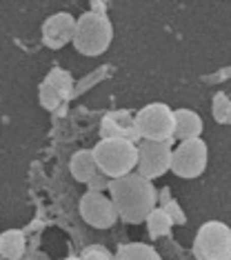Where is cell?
Here are the masks:
<instances>
[{
  "mask_svg": "<svg viewBox=\"0 0 231 260\" xmlns=\"http://www.w3.org/2000/svg\"><path fill=\"white\" fill-rule=\"evenodd\" d=\"M111 203L116 207V214L124 222H142L149 211L156 207V189L151 180L142 178L138 174H127L120 178H111L109 182Z\"/></svg>",
  "mask_w": 231,
  "mask_h": 260,
  "instance_id": "6da1fadb",
  "label": "cell"
},
{
  "mask_svg": "<svg viewBox=\"0 0 231 260\" xmlns=\"http://www.w3.org/2000/svg\"><path fill=\"white\" fill-rule=\"evenodd\" d=\"M111 38H114V29H111L107 16L100 11H87L76 20V31L71 43L82 56H100L109 49Z\"/></svg>",
  "mask_w": 231,
  "mask_h": 260,
  "instance_id": "7a4b0ae2",
  "label": "cell"
},
{
  "mask_svg": "<svg viewBox=\"0 0 231 260\" xmlns=\"http://www.w3.org/2000/svg\"><path fill=\"white\" fill-rule=\"evenodd\" d=\"M93 158H96L98 171H103L109 178H120L136 169V158H138V147L122 138H103L93 147Z\"/></svg>",
  "mask_w": 231,
  "mask_h": 260,
  "instance_id": "3957f363",
  "label": "cell"
},
{
  "mask_svg": "<svg viewBox=\"0 0 231 260\" xmlns=\"http://www.w3.org/2000/svg\"><path fill=\"white\" fill-rule=\"evenodd\" d=\"M136 129L140 140L174 138V109L164 103H151L136 114Z\"/></svg>",
  "mask_w": 231,
  "mask_h": 260,
  "instance_id": "277c9868",
  "label": "cell"
},
{
  "mask_svg": "<svg viewBox=\"0 0 231 260\" xmlns=\"http://www.w3.org/2000/svg\"><path fill=\"white\" fill-rule=\"evenodd\" d=\"M193 253L198 260H220L231 253V229L220 220H209L195 234Z\"/></svg>",
  "mask_w": 231,
  "mask_h": 260,
  "instance_id": "5b68a950",
  "label": "cell"
},
{
  "mask_svg": "<svg viewBox=\"0 0 231 260\" xmlns=\"http://www.w3.org/2000/svg\"><path fill=\"white\" fill-rule=\"evenodd\" d=\"M209 162V149L203 138L182 140L171 151V171L180 178H198L207 169Z\"/></svg>",
  "mask_w": 231,
  "mask_h": 260,
  "instance_id": "8992f818",
  "label": "cell"
},
{
  "mask_svg": "<svg viewBox=\"0 0 231 260\" xmlns=\"http://www.w3.org/2000/svg\"><path fill=\"white\" fill-rule=\"evenodd\" d=\"M136 174L147 180L160 178L171 169V140H140Z\"/></svg>",
  "mask_w": 231,
  "mask_h": 260,
  "instance_id": "52a82bcc",
  "label": "cell"
},
{
  "mask_svg": "<svg viewBox=\"0 0 231 260\" xmlns=\"http://www.w3.org/2000/svg\"><path fill=\"white\" fill-rule=\"evenodd\" d=\"M80 214L82 218L96 229H107L116 222V207L111 198H107L103 191H87L80 198Z\"/></svg>",
  "mask_w": 231,
  "mask_h": 260,
  "instance_id": "ba28073f",
  "label": "cell"
},
{
  "mask_svg": "<svg viewBox=\"0 0 231 260\" xmlns=\"http://www.w3.org/2000/svg\"><path fill=\"white\" fill-rule=\"evenodd\" d=\"M74 31H76V18L71 14H53L51 18L45 20L43 25V40L47 47L51 49H60L67 43L74 40Z\"/></svg>",
  "mask_w": 231,
  "mask_h": 260,
  "instance_id": "9c48e42d",
  "label": "cell"
},
{
  "mask_svg": "<svg viewBox=\"0 0 231 260\" xmlns=\"http://www.w3.org/2000/svg\"><path fill=\"white\" fill-rule=\"evenodd\" d=\"M103 138H122L136 145V140H140L138 129H136V118L127 111L107 114L103 122Z\"/></svg>",
  "mask_w": 231,
  "mask_h": 260,
  "instance_id": "30bf717a",
  "label": "cell"
},
{
  "mask_svg": "<svg viewBox=\"0 0 231 260\" xmlns=\"http://www.w3.org/2000/svg\"><path fill=\"white\" fill-rule=\"evenodd\" d=\"M200 134H203V118L193 109H174V138L182 143L200 138Z\"/></svg>",
  "mask_w": 231,
  "mask_h": 260,
  "instance_id": "8fae6325",
  "label": "cell"
},
{
  "mask_svg": "<svg viewBox=\"0 0 231 260\" xmlns=\"http://www.w3.org/2000/svg\"><path fill=\"white\" fill-rule=\"evenodd\" d=\"M71 176H74L78 182H87L93 178V176L98 174V165H96V158H93V151L91 149H80L74 153V158H71Z\"/></svg>",
  "mask_w": 231,
  "mask_h": 260,
  "instance_id": "7c38bea8",
  "label": "cell"
},
{
  "mask_svg": "<svg viewBox=\"0 0 231 260\" xmlns=\"http://www.w3.org/2000/svg\"><path fill=\"white\" fill-rule=\"evenodd\" d=\"M22 251H25V236L18 229H9V232L0 234V253L5 258H20Z\"/></svg>",
  "mask_w": 231,
  "mask_h": 260,
  "instance_id": "4fadbf2b",
  "label": "cell"
},
{
  "mask_svg": "<svg viewBox=\"0 0 231 260\" xmlns=\"http://www.w3.org/2000/svg\"><path fill=\"white\" fill-rule=\"evenodd\" d=\"M114 260H160V253L149 245L131 242V245L120 247V251H118Z\"/></svg>",
  "mask_w": 231,
  "mask_h": 260,
  "instance_id": "5bb4252c",
  "label": "cell"
},
{
  "mask_svg": "<svg viewBox=\"0 0 231 260\" xmlns=\"http://www.w3.org/2000/svg\"><path fill=\"white\" fill-rule=\"evenodd\" d=\"M145 220H147V224H149V236H153V238H160V236L169 234L171 224H174L171 216L164 209H158V207H153Z\"/></svg>",
  "mask_w": 231,
  "mask_h": 260,
  "instance_id": "9a60e30c",
  "label": "cell"
},
{
  "mask_svg": "<svg viewBox=\"0 0 231 260\" xmlns=\"http://www.w3.org/2000/svg\"><path fill=\"white\" fill-rule=\"evenodd\" d=\"M45 82H49V85L60 93V98H69L71 91H74V78H71L69 72H64V69H53V72L47 76Z\"/></svg>",
  "mask_w": 231,
  "mask_h": 260,
  "instance_id": "2e32d148",
  "label": "cell"
},
{
  "mask_svg": "<svg viewBox=\"0 0 231 260\" xmlns=\"http://www.w3.org/2000/svg\"><path fill=\"white\" fill-rule=\"evenodd\" d=\"M213 118L220 125H229L231 122V103L227 93H216V98H213Z\"/></svg>",
  "mask_w": 231,
  "mask_h": 260,
  "instance_id": "e0dca14e",
  "label": "cell"
},
{
  "mask_svg": "<svg viewBox=\"0 0 231 260\" xmlns=\"http://www.w3.org/2000/svg\"><path fill=\"white\" fill-rule=\"evenodd\" d=\"M60 103H62L60 93L53 89L49 82H43V85H40V105H43L45 109L51 111V109H58V107H60Z\"/></svg>",
  "mask_w": 231,
  "mask_h": 260,
  "instance_id": "ac0fdd59",
  "label": "cell"
},
{
  "mask_svg": "<svg viewBox=\"0 0 231 260\" xmlns=\"http://www.w3.org/2000/svg\"><path fill=\"white\" fill-rule=\"evenodd\" d=\"M80 260H114V256L107 249H103V247H91V249H87L82 253Z\"/></svg>",
  "mask_w": 231,
  "mask_h": 260,
  "instance_id": "d6986e66",
  "label": "cell"
},
{
  "mask_svg": "<svg viewBox=\"0 0 231 260\" xmlns=\"http://www.w3.org/2000/svg\"><path fill=\"white\" fill-rule=\"evenodd\" d=\"M109 182H111V178H109V176H105L103 171H98V174L93 176V178L89 180L87 185H89V191H100V189L109 187Z\"/></svg>",
  "mask_w": 231,
  "mask_h": 260,
  "instance_id": "ffe728a7",
  "label": "cell"
},
{
  "mask_svg": "<svg viewBox=\"0 0 231 260\" xmlns=\"http://www.w3.org/2000/svg\"><path fill=\"white\" fill-rule=\"evenodd\" d=\"M220 260H231V253H229V256H224V258H220Z\"/></svg>",
  "mask_w": 231,
  "mask_h": 260,
  "instance_id": "44dd1931",
  "label": "cell"
},
{
  "mask_svg": "<svg viewBox=\"0 0 231 260\" xmlns=\"http://www.w3.org/2000/svg\"><path fill=\"white\" fill-rule=\"evenodd\" d=\"M64 260H80V258H64Z\"/></svg>",
  "mask_w": 231,
  "mask_h": 260,
  "instance_id": "7402d4cb",
  "label": "cell"
}]
</instances>
